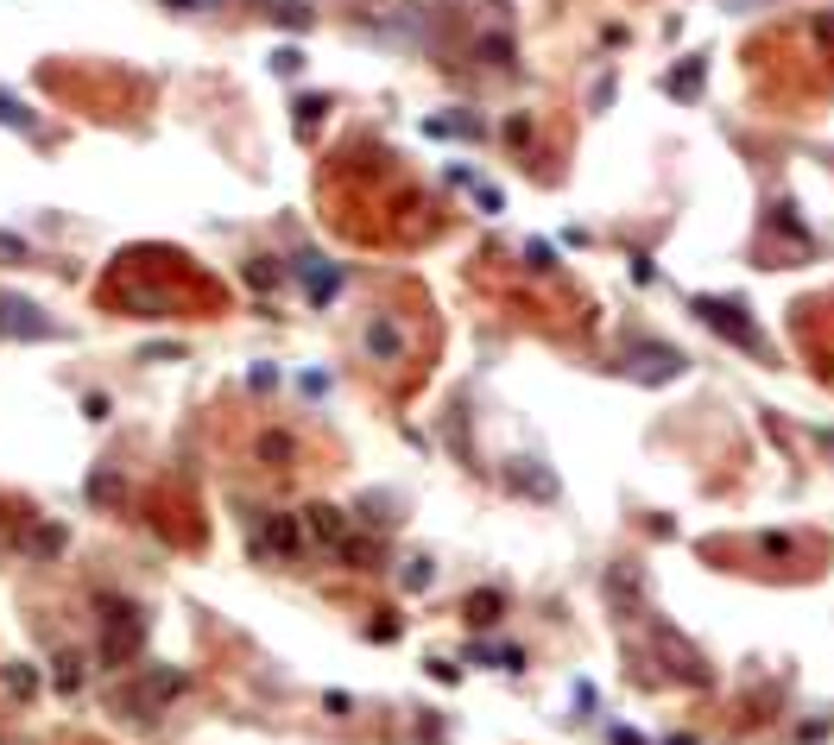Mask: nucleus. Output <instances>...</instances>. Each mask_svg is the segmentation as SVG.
Segmentation results:
<instances>
[{"instance_id":"obj_1","label":"nucleus","mask_w":834,"mask_h":745,"mask_svg":"<svg viewBox=\"0 0 834 745\" xmlns=\"http://www.w3.org/2000/svg\"><path fill=\"white\" fill-rule=\"evenodd\" d=\"M695 316H708L721 335H733L740 348H752V354H765V341H759V329L746 322V310H733V304H714V297H695Z\"/></svg>"},{"instance_id":"obj_2","label":"nucleus","mask_w":834,"mask_h":745,"mask_svg":"<svg viewBox=\"0 0 834 745\" xmlns=\"http://www.w3.org/2000/svg\"><path fill=\"white\" fill-rule=\"evenodd\" d=\"M677 367H683V360L670 354V348H645V354H632V373H645V379H670Z\"/></svg>"},{"instance_id":"obj_3","label":"nucleus","mask_w":834,"mask_h":745,"mask_svg":"<svg viewBox=\"0 0 834 745\" xmlns=\"http://www.w3.org/2000/svg\"><path fill=\"white\" fill-rule=\"evenodd\" d=\"M310 531L329 537V543H342V537H348V518L335 512V506H316V512H310Z\"/></svg>"},{"instance_id":"obj_4","label":"nucleus","mask_w":834,"mask_h":745,"mask_svg":"<svg viewBox=\"0 0 834 745\" xmlns=\"http://www.w3.org/2000/svg\"><path fill=\"white\" fill-rule=\"evenodd\" d=\"M260 550H297V518H272L266 537H260Z\"/></svg>"},{"instance_id":"obj_5","label":"nucleus","mask_w":834,"mask_h":745,"mask_svg":"<svg viewBox=\"0 0 834 745\" xmlns=\"http://www.w3.org/2000/svg\"><path fill=\"white\" fill-rule=\"evenodd\" d=\"M297 272H304V285H310V297H316V304H323V297L335 291V278H329V266H323V259H304Z\"/></svg>"},{"instance_id":"obj_6","label":"nucleus","mask_w":834,"mask_h":745,"mask_svg":"<svg viewBox=\"0 0 834 745\" xmlns=\"http://www.w3.org/2000/svg\"><path fill=\"white\" fill-rule=\"evenodd\" d=\"M0 322H7V329H19V335H45V322H38V310H26V304H0Z\"/></svg>"},{"instance_id":"obj_7","label":"nucleus","mask_w":834,"mask_h":745,"mask_svg":"<svg viewBox=\"0 0 834 745\" xmlns=\"http://www.w3.org/2000/svg\"><path fill=\"white\" fill-rule=\"evenodd\" d=\"M260 455L278 461V455H291V442H285V436H266V442H260Z\"/></svg>"},{"instance_id":"obj_8","label":"nucleus","mask_w":834,"mask_h":745,"mask_svg":"<svg viewBox=\"0 0 834 745\" xmlns=\"http://www.w3.org/2000/svg\"><path fill=\"white\" fill-rule=\"evenodd\" d=\"M171 7H184V13H209L215 0H171Z\"/></svg>"}]
</instances>
